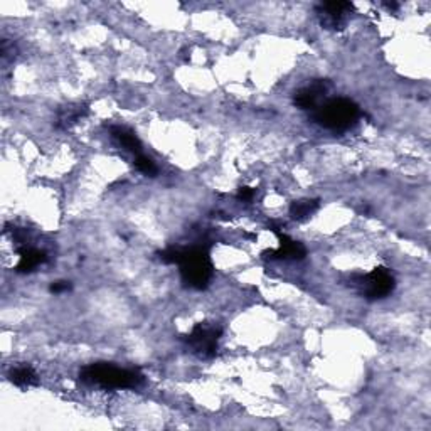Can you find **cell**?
Segmentation results:
<instances>
[{
    "instance_id": "cell-1",
    "label": "cell",
    "mask_w": 431,
    "mask_h": 431,
    "mask_svg": "<svg viewBox=\"0 0 431 431\" xmlns=\"http://www.w3.org/2000/svg\"><path fill=\"white\" fill-rule=\"evenodd\" d=\"M159 258L167 265H179L182 284L192 290H206L211 284L212 266L209 248L204 244L191 248H167L159 253Z\"/></svg>"
},
{
    "instance_id": "cell-2",
    "label": "cell",
    "mask_w": 431,
    "mask_h": 431,
    "mask_svg": "<svg viewBox=\"0 0 431 431\" xmlns=\"http://www.w3.org/2000/svg\"><path fill=\"white\" fill-rule=\"evenodd\" d=\"M80 378L83 383L105 389H135L145 381L138 369H123L110 363L88 364L80 370Z\"/></svg>"
},
{
    "instance_id": "cell-3",
    "label": "cell",
    "mask_w": 431,
    "mask_h": 431,
    "mask_svg": "<svg viewBox=\"0 0 431 431\" xmlns=\"http://www.w3.org/2000/svg\"><path fill=\"white\" fill-rule=\"evenodd\" d=\"M360 117L359 105L349 98H332L313 110L312 120L318 127L332 132H346L358 123Z\"/></svg>"
},
{
    "instance_id": "cell-4",
    "label": "cell",
    "mask_w": 431,
    "mask_h": 431,
    "mask_svg": "<svg viewBox=\"0 0 431 431\" xmlns=\"http://www.w3.org/2000/svg\"><path fill=\"white\" fill-rule=\"evenodd\" d=\"M352 285L360 291L364 298L374 302V300H383L391 295L396 286V280L388 268L378 266L368 275H355L352 278Z\"/></svg>"
},
{
    "instance_id": "cell-5",
    "label": "cell",
    "mask_w": 431,
    "mask_h": 431,
    "mask_svg": "<svg viewBox=\"0 0 431 431\" xmlns=\"http://www.w3.org/2000/svg\"><path fill=\"white\" fill-rule=\"evenodd\" d=\"M222 336V328L212 323H196L192 331L180 337V341L191 349L197 358L212 359L217 354V344Z\"/></svg>"
},
{
    "instance_id": "cell-6",
    "label": "cell",
    "mask_w": 431,
    "mask_h": 431,
    "mask_svg": "<svg viewBox=\"0 0 431 431\" xmlns=\"http://www.w3.org/2000/svg\"><path fill=\"white\" fill-rule=\"evenodd\" d=\"M315 11L326 29L341 31L346 27L354 6L350 2H322L315 7Z\"/></svg>"
},
{
    "instance_id": "cell-7",
    "label": "cell",
    "mask_w": 431,
    "mask_h": 431,
    "mask_svg": "<svg viewBox=\"0 0 431 431\" xmlns=\"http://www.w3.org/2000/svg\"><path fill=\"white\" fill-rule=\"evenodd\" d=\"M328 80H313L294 93V105L300 110H315L331 90Z\"/></svg>"
},
{
    "instance_id": "cell-8",
    "label": "cell",
    "mask_w": 431,
    "mask_h": 431,
    "mask_svg": "<svg viewBox=\"0 0 431 431\" xmlns=\"http://www.w3.org/2000/svg\"><path fill=\"white\" fill-rule=\"evenodd\" d=\"M278 239H280V246L276 249L265 251L263 256L271 259H303L307 256V248H305L300 241L291 239L284 233H278Z\"/></svg>"
},
{
    "instance_id": "cell-9",
    "label": "cell",
    "mask_w": 431,
    "mask_h": 431,
    "mask_svg": "<svg viewBox=\"0 0 431 431\" xmlns=\"http://www.w3.org/2000/svg\"><path fill=\"white\" fill-rule=\"evenodd\" d=\"M19 253V263L16 266L17 273H31L34 271L37 266L44 265L48 261V254L41 249L27 246V244H22L21 248L17 249Z\"/></svg>"
},
{
    "instance_id": "cell-10",
    "label": "cell",
    "mask_w": 431,
    "mask_h": 431,
    "mask_svg": "<svg viewBox=\"0 0 431 431\" xmlns=\"http://www.w3.org/2000/svg\"><path fill=\"white\" fill-rule=\"evenodd\" d=\"M110 133L113 137V140L118 143L120 147H123L125 150L132 152V154L140 155L142 154V142L138 140L135 132L127 127H110Z\"/></svg>"
},
{
    "instance_id": "cell-11",
    "label": "cell",
    "mask_w": 431,
    "mask_h": 431,
    "mask_svg": "<svg viewBox=\"0 0 431 431\" xmlns=\"http://www.w3.org/2000/svg\"><path fill=\"white\" fill-rule=\"evenodd\" d=\"M88 115V106L86 105H68L63 106L58 111V118H56V127L66 130L73 125H76L81 118H85Z\"/></svg>"
},
{
    "instance_id": "cell-12",
    "label": "cell",
    "mask_w": 431,
    "mask_h": 431,
    "mask_svg": "<svg viewBox=\"0 0 431 431\" xmlns=\"http://www.w3.org/2000/svg\"><path fill=\"white\" fill-rule=\"evenodd\" d=\"M9 381L16 384L17 388H32L39 384V378L29 365H17L9 373Z\"/></svg>"
},
{
    "instance_id": "cell-13",
    "label": "cell",
    "mask_w": 431,
    "mask_h": 431,
    "mask_svg": "<svg viewBox=\"0 0 431 431\" xmlns=\"http://www.w3.org/2000/svg\"><path fill=\"white\" fill-rule=\"evenodd\" d=\"M318 207H321V201H318V199H300V201L291 202L290 216L291 219L295 221H305L308 219Z\"/></svg>"
},
{
    "instance_id": "cell-14",
    "label": "cell",
    "mask_w": 431,
    "mask_h": 431,
    "mask_svg": "<svg viewBox=\"0 0 431 431\" xmlns=\"http://www.w3.org/2000/svg\"><path fill=\"white\" fill-rule=\"evenodd\" d=\"M133 164H135L138 172H142V174H145V175H155L157 174L155 162L152 160V159H148V157H145L143 154L137 155L135 160H133Z\"/></svg>"
},
{
    "instance_id": "cell-15",
    "label": "cell",
    "mask_w": 431,
    "mask_h": 431,
    "mask_svg": "<svg viewBox=\"0 0 431 431\" xmlns=\"http://www.w3.org/2000/svg\"><path fill=\"white\" fill-rule=\"evenodd\" d=\"M254 196H256V191L251 187H239L238 194H236L238 201H243V202H251Z\"/></svg>"
},
{
    "instance_id": "cell-16",
    "label": "cell",
    "mask_w": 431,
    "mask_h": 431,
    "mask_svg": "<svg viewBox=\"0 0 431 431\" xmlns=\"http://www.w3.org/2000/svg\"><path fill=\"white\" fill-rule=\"evenodd\" d=\"M49 290H51V294H56V295L64 294V291L71 290V284H69V281H54V284L51 285Z\"/></svg>"
},
{
    "instance_id": "cell-17",
    "label": "cell",
    "mask_w": 431,
    "mask_h": 431,
    "mask_svg": "<svg viewBox=\"0 0 431 431\" xmlns=\"http://www.w3.org/2000/svg\"><path fill=\"white\" fill-rule=\"evenodd\" d=\"M384 7L389 9V11H398V9H400V4H398V2H384Z\"/></svg>"
}]
</instances>
